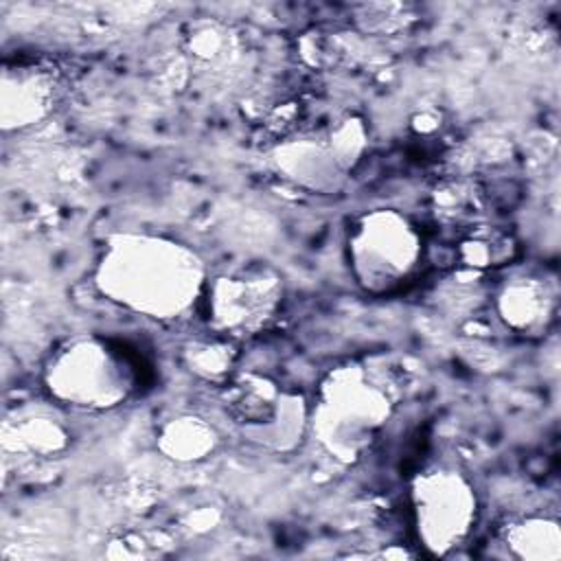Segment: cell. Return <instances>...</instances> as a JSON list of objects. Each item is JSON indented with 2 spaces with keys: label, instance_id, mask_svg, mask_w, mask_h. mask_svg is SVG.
I'll list each match as a JSON object with an SVG mask.
<instances>
[{
  "label": "cell",
  "instance_id": "obj_8",
  "mask_svg": "<svg viewBox=\"0 0 561 561\" xmlns=\"http://www.w3.org/2000/svg\"><path fill=\"white\" fill-rule=\"evenodd\" d=\"M495 313L506 329L519 335H541L557 313V289L537 274L506 278L493 296Z\"/></svg>",
  "mask_w": 561,
  "mask_h": 561
},
{
  "label": "cell",
  "instance_id": "obj_6",
  "mask_svg": "<svg viewBox=\"0 0 561 561\" xmlns=\"http://www.w3.org/2000/svg\"><path fill=\"white\" fill-rule=\"evenodd\" d=\"M280 302V274L270 265L252 263L208 278L202 311L215 335L234 342L259 333Z\"/></svg>",
  "mask_w": 561,
  "mask_h": 561
},
{
  "label": "cell",
  "instance_id": "obj_14",
  "mask_svg": "<svg viewBox=\"0 0 561 561\" xmlns=\"http://www.w3.org/2000/svg\"><path fill=\"white\" fill-rule=\"evenodd\" d=\"M184 366L204 381H217L226 383L232 377L237 351L234 342L226 340L221 335H215L213 340H193L182 351Z\"/></svg>",
  "mask_w": 561,
  "mask_h": 561
},
{
  "label": "cell",
  "instance_id": "obj_2",
  "mask_svg": "<svg viewBox=\"0 0 561 561\" xmlns=\"http://www.w3.org/2000/svg\"><path fill=\"white\" fill-rule=\"evenodd\" d=\"M50 401L79 412H110L127 403L140 386L129 351L103 335L85 333L57 344L42 366Z\"/></svg>",
  "mask_w": 561,
  "mask_h": 561
},
{
  "label": "cell",
  "instance_id": "obj_3",
  "mask_svg": "<svg viewBox=\"0 0 561 561\" xmlns=\"http://www.w3.org/2000/svg\"><path fill=\"white\" fill-rule=\"evenodd\" d=\"M392 416L388 390L359 364L333 368L309 405V432L342 465L357 462Z\"/></svg>",
  "mask_w": 561,
  "mask_h": 561
},
{
  "label": "cell",
  "instance_id": "obj_1",
  "mask_svg": "<svg viewBox=\"0 0 561 561\" xmlns=\"http://www.w3.org/2000/svg\"><path fill=\"white\" fill-rule=\"evenodd\" d=\"M92 283L107 302L175 324L202 309L208 274L199 254L175 239L118 232L101 248Z\"/></svg>",
  "mask_w": 561,
  "mask_h": 561
},
{
  "label": "cell",
  "instance_id": "obj_15",
  "mask_svg": "<svg viewBox=\"0 0 561 561\" xmlns=\"http://www.w3.org/2000/svg\"><path fill=\"white\" fill-rule=\"evenodd\" d=\"M517 245L508 232L497 228H482L471 232L467 239L460 241L458 256L465 267L473 272H482L489 267L506 265L515 259Z\"/></svg>",
  "mask_w": 561,
  "mask_h": 561
},
{
  "label": "cell",
  "instance_id": "obj_4",
  "mask_svg": "<svg viewBox=\"0 0 561 561\" xmlns=\"http://www.w3.org/2000/svg\"><path fill=\"white\" fill-rule=\"evenodd\" d=\"M346 263L357 287L370 296L405 287L423 263L419 226L394 208H373L353 219L346 232Z\"/></svg>",
  "mask_w": 561,
  "mask_h": 561
},
{
  "label": "cell",
  "instance_id": "obj_13",
  "mask_svg": "<svg viewBox=\"0 0 561 561\" xmlns=\"http://www.w3.org/2000/svg\"><path fill=\"white\" fill-rule=\"evenodd\" d=\"M219 443L215 427L197 414H178L160 425L156 445L175 462H199L208 458Z\"/></svg>",
  "mask_w": 561,
  "mask_h": 561
},
{
  "label": "cell",
  "instance_id": "obj_5",
  "mask_svg": "<svg viewBox=\"0 0 561 561\" xmlns=\"http://www.w3.org/2000/svg\"><path fill=\"white\" fill-rule=\"evenodd\" d=\"M410 508L419 543L432 557H447L476 526L478 493L462 471L436 465L412 480Z\"/></svg>",
  "mask_w": 561,
  "mask_h": 561
},
{
  "label": "cell",
  "instance_id": "obj_10",
  "mask_svg": "<svg viewBox=\"0 0 561 561\" xmlns=\"http://www.w3.org/2000/svg\"><path fill=\"white\" fill-rule=\"evenodd\" d=\"M276 164L283 173H287V178L320 191L333 186L335 180L348 169L331 136L324 140H300L278 147Z\"/></svg>",
  "mask_w": 561,
  "mask_h": 561
},
{
  "label": "cell",
  "instance_id": "obj_9",
  "mask_svg": "<svg viewBox=\"0 0 561 561\" xmlns=\"http://www.w3.org/2000/svg\"><path fill=\"white\" fill-rule=\"evenodd\" d=\"M289 390L259 373H239L226 381V405L243 436L265 427L283 408Z\"/></svg>",
  "mask_w": 561,
  "mask_h": 561
},
{
  "label": "cell",
  "instance_id": "obj_7",
  "mask_svg": "<svg viewBox=\"0 0 561 561\" xmlns=\"http://www.w3.org/2000/svg\"><path fill=\"white\" fill-rule=\"evenodd\" d=\"M61 81L50 66L15 64L2 70L0 125L2 131H24L44 123L57 107Z\"/></svg>",
  "mask_w": 561,
  "mask_h": 561
},
{
  "label": "cell",
  "instance_id": "obj_16",
  "mask_svg": "<svg viewBox=\"0 0 561 561\" xmlns=\"http://www.w3.org/2000/svg\"><path fill=\"white\" fill-rule=\"evenodd\" d=\"M228 50H232V37L228 35V28L217 22L199 24L188 35V53L197 61L217 64L230 55Z\"/></svg>",
  "mask_w": 561,
  "mask_h": 561
},
{
  "label": "cell",
  "instance_id": "obj_11",
  "mask_svg": "<svg viewBox=\"0 0 561 561\" xmlns=\"http://www.w3.org/2000/svg\"><path fill=\"white\" fill-rule=\"evenodd\" d=\"M2 445L11 454L44 458L59 454L68 445V432L50 414L15 412V416L4 419Z\"/></svg>",
  "mask_w": 561,
  "mask_h": 561
},
{
  "label": "cell",
  "instance_id": "obj_17",
  "mask_svg": "<svg viewBox=\"0 0 561 561\" xmlns=\"http://www.w3.org/2000/svg\"><path fill=\"white\" fill-rule=\"evenodd\" d=\"M167 546L164 535L156 533H136L127 530L110 541V548L105 550L107 557H153L160 554Z\"/></svg>",
  "mask_w": 561,
  "mask_h": 561
},
{
  "label": "cell",
  "instance_id": "obj_12",
  "mask_svg": "<svg viewBox=\"0 0 561 561\" xmlns=\"http://www.w3.org/2000/svg\"><path fill=\"white\" fill-rule=\"evenodd\" d=\"M500 543L511 557L554 561L561 557L559 522L548 515H522L500 526Z\"/></svg>",
  "mask_w": 561,
  "mask_h": 561
}]
</instances>
